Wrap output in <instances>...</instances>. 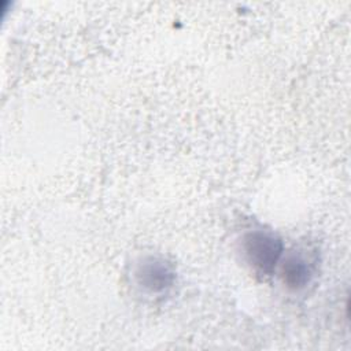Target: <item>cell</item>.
Wrapping results in <instances>:
<instances>
[{"label":"cell","mask_w":351,"mask_h":351,"mask_svg":"<svg viewBox=\"0 0 351 351\" xmlns=\"http://www.w3.org/2000/svg\"><path fill=\"white\" fill-rule=\"evenodd\" d=\"M281 277L287 287L300 289L310 282L313 277V266L303 255L291 254L282 262Z\"/></svg>","instance_id":"obj_3"},{"label":"cell","mask_w":351,"mask_h":351,"mask_svg":"<svg viewBox=\"0 0 351 351\" xmlns=\"http://www.w3.org/2000/svg\"><path fill=\"white\" fill-rule=\"evenodd\" d=\"M137 277L144 288L152 292H158L163 291L173 282L174 273L171 267L163 261L148 259L138 267Z\"/></svg>","instance_id":"obj_2"},{"label":"cell","mask_w":351,"mask_h":351,"mask_svg":"<svg viewBox=\"0 0 351 351\" xmlns=\"http://www.w3.org/2000/svg\"><path fill=\"white\" fill-rule=\"evenodd\" d=\"M243 250L248 262L262 273H271L282 254L281 240L269 232H251L244 237Z\"/></svg>","instance_id":"obj_1"}]
</instances>
